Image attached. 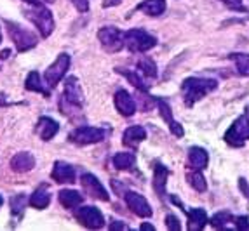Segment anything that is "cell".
<instances>
[{
    "instance_id": "obj_1",
    "label": "cell",
    "mask_w": 249,
    "mask_h": 231,
    "mask_svg": "<svg viewBox=\"0 0 249 231\" xmlns=\"http://www.w3.org/2000/svg\"><path fill=\"white\" fill-rule=\"evenodd\" d=\"M218 87V82L213 79H199V77H190L183 82L181 91H183V99L187 106H194V104L202 99L206 94H209L211 91H214Z\"/></svg>"
},
{
    "instance_id": "obj_15",
    "label": "cell",
    "mask_w": 249,
    "mask_h": 231,
    "mask_svg": "<svg viewBox=\"0 0 249 231\" xmlns=\"http://www.w3.org/2000/svg\"><path fill=\"white\" fill-rule=\"evenodd\" d=\"M157 106H159V110H160V116L164 118V122H167V125H169L171 132H173V136L183 137L185 131H183L181 124H178V122L173 118V112H171L169 103H167V101H164V99H157Z\"/></svg>"
},
{
    "instance_id": "obj_18",
    "label": "cell",
    "mask_w": 249,
    "mask_h": 231,
    "mask_svg": "<svg viewBox=\"0 0 249 231\" xmlns=\"http://www.w3.org/2000/svg\"><path fill=\"white\" fill-rule=\"evenodd\" d=\"M209 155L208 151L200 146H192L188 149V165H190L194 170H204L208 167Z\"/></svg>"
},
{
    "instance_id": "obj_2",
    "label": "cell",
    "mask_w": 249,
    "mask_h": 231,
    "mask_svg": "<svg viewBox=\"0 0 249 231\" xmlns=\"http://www.w3.org/2000/svg\"><path fill=\"white\" fill-rule=\"evenodd\" d=\"M124 46L131 52H146V50L154 49L157 46V38L154 35H150L148 32H145V30L134 28L124 33Z\"/></svg>"
},
{
    "instance_id": "obj_32",
    "label": "cell",
    "mask_w": 249,
    "mask_h": 231,
    "mask_svg": "<svg viewBox=\"0 0 249 231\" xmlns=\"http://www.w3.org/2000/svg\"><path fill=\"white\" fill-rule=\"evenodd\" d=\"M26 207V197L25 195H16V197L11 198V211L16 215H19L21 212L25 211Z\"/></svg>"
},
{
    "instance_id": "obj_5",
    "label": "cell",
    "mask_w": 249,
    "mask_h": 231,
    "mask_svg": "<svg viewBox=\"0 0 249 231\" xmlns=\"http://www.w3.org/2000/svg\"><path fill=\"white\" fill-rule=\"evenodd\" d=\"M68 68H70V54H67V52L59 54L58 58H56V61H54L53 65L46 70V73H44V79H46L47 87L54 89V87L58 85V83L63 80V77L67 75Z\"/></svg>"
},
{
    "instance_id": "obj_35",
    "label": "cell",
    "mask_w": 249,
    "mask_h": 231,
    "mask_svg": "<svg viewBox=\"0 0 249 231\" xmlns=\"http://www.w3.org/2000/svg\"><path fill=\"white\" fill-rule=\"evenodd\" d=\"M227 7L233 9V11H246V7L242 5V0H221Z\"/></svg>"
},
{
    "instance_id": "obj_11",
    "label": "cell",
    "mask_w": 249,
    "mask_h": 231,
    "mask_svg": "<svg viewBox=\"0 0 249 231\" xmlns=\"http://www.w3.org/2000/svg\"><path fill=\"white\" fill-rule=\"evenodd\" d=\"M61 101H65L67 103V106L63 103H59V106L61 108H79L82 106L84 103V98H82V91H80V83L79 80H77V77H68L67 82H65V96H63Z\"/></svg>"
},
{
    "instance_id": "obj_36",
    "label": "cell",
    "mask_w": 249,
    "mask_h": 231,
    "mask_svg": "<svg viewBox=\"0 0 249 231\" xmlns=\"http://www.w3.org/2000/svg\"><path fill=\"white\" fill-rule=\"evenodd\" d=\"M71 4L77 7V11H80V13H88L89 11V2L88 0H71Z\"/></svg>"
},
{
    "instance_id": "obj_4",
    "label": "cell",
    "mask_w": 249,
    "mask_h": 231,
    "mask_svg": "<svg viewBox=\"0 0 249 231\" xmlns=\"http://www.w3.org/2000/svg\"><path fill=\"white\" fill-rule=\"evenodd\" d=\"M108 131L101 127H89V125H84V127L75 129L70 132V141L75 145H94V143H100L107 137Z\"/></svg>"
},
{
    "instance_id": "obj_20",
    "label": "cell",
    "mask_w": 249,
    "mask_h": 231,
    "mask_svg": "<svg viewBox=\"0 0 249 231\" xmlns=\"http://www.w3.org/2000/svg\"><path fill=\"white\" fill-rule=\"evenodd\" d=\"M209 223L208 219V214H206V211L204 209H192L190 212H188V230L190 231H200L204 230V226Z\"/></svg>"
},
{
    "instance_id": "obj_37",
    "label": "cell",
    "mask_w": 249,
    "mask_h": 231,
    "mask_svg": "<svg viewBox=\"0 0 249 231\" xmlns=\"http://www.w3.org/2000/svg\"><path fill=\"white\" fill-rule=\"evenodd\" d=\"M239 186H241V191L244 193V197L249 200V184H248V181H246L244 178H241V179H239Z\"/></svg>"
},
{
    "instance_id": "obj_30",
    "label": "cell",
    "mask_w": 249,
    "mask_h": 231,
    "mask_svg": "<svg viewBox=\"0 0 249 231\" xmlns=\"http://www.w3.org/2000/svg\"><path fill=\"white\" fill-rule=\"evenodd\" d=\"M119 71H121V73H124V75H125V79H127L129 82L133 83V85L136 87L138 91L146 92V89H148V87H146L145 80H143L142 77H140V75L136 73V71H127V70H119Z\"/></svg>"
},
{
    "instance_id": "obj_31",
    "label": "cell",
    "mask_w": 249,
    "mask_h": 231,
    "mask_svg": "<svg viewBox=\"0 0 249 231\" xmlns=\"http://www.w3.org/2000/svg\"><path fill=\"white\" fill-rule=\"evenodd\" d=\"M233 221H235V219H233V215L230 214V212L223 211V212H218V214L211 219V224H213V228H221V230H223L225 224L233 223Z\"/></svg>"
},
{
    "instance_id": "obj_7",
    "label": "cell",
    "mask_w": 249,
    "mask_h": 231,
    "mask_svg": "<svg viewBox=\"0 0 249 231\" xmlns=\"http://www.w3.org/2000/svg\"><path fill=\"white\" fill-rule=\"evenodd\" d=\"M249 139V118L248 115H242L232 124V127L225 132V141L229 143L230 146H242L246 141Z\"/></svg>"
},
{
    "instance_id": "obj_14",
    "label": "cell",
    "mask_w": 249,
    "mask_h": 231,
    "mask_svg": "<svg viewBox=\"0 0 249 231\" xmlns=\"http://www.w3.org/2000/svg\"><path fill=\"white\" fill-rule=\"evenodd\" d=\"M51 176L59 184H71V182H75V169L70 164H67V162L63 160H58L54 164Z\"/></svg>"
},
{
    "instance_id": "obj_28",
    "label": "cell",
    "mask_w": 249,
    "mask_h": 231,
    "mask_svg": "<svg viewBox=\"0 0 249 231\" xmlns=\"http://www.w3.org/2000/svg\"><path fill=\"white\" fill-rule=\"evenodd\" d=\"M187 179H188V182H190L192 188H194V190H197L199 193L206 191V188H208V184H206V179H204V176H202V172H200V170H196V172L187 174Z\"/></svg>"
},
{
    "instance_id": "obj_12",
    "label": "cell",
    "mask_w": 249,
    "mask_h": 231,
    "mask_svg": "<svg viewBox=\"0 0 249 231\" xmlns=\"http://www.w3.org/2000/svg\"><path fill=\"white\" fill-rule=\"evenodd\" d=\"M124 200L131 209V212H134L138 217H152V214H154L150 203L146 202V198L143 195L136 193V191H127L124 195Z\"/></svg>"
},
{
    "instance_id": "obj_8",
    "label": "cell",
    "mask_w": 249,
    "mask_h": 231,
    "mask_svg": "<svg viewBox=\"0 0 249 231\" xmlns=\"http://www.w3.org/2000/svg\"><path fill=\"white\" fill-rule=\"evenodd\" d=\"M98 40L101 42L105 50L108 52H119L124 47V33L117 26H103L98 32Z\"/></svg>"
},
{
    "instance_id": "obj_13",
    "label": "cell",
    "mask_w": 249,
    "mask_h": 231,
    "mask_svg": "<svg viewBox=\"0 0 249 231\" xmlns=\"http://www.w3.org/2000/svg\"><path fill=\"white\" fill-rule=\"evenodd\" d=\"M115 108L122 116H133L136 113L138 104L125 89H121V91L115 92Z\"/></svg>"
},
{
    "instance_id": "obj_22",
    "label": "cell",
    "mask_w": 249,
    "mask_h": 231,
    "mask_svg": "<svg viewBox=\"0 0 249 231\" xmlns=\"http://www.w3.org/2000/svg\"><path fill=\"white\" fill-rule=\"evenodd\" d=\"M51 203V195L47 191L46 184H42L40 188L34 191V195L30 197V205L35 207V209H46Z\"/></svg>"
},
{
    "instance_id": "obj_24",
    "label": "cell",
    "mask_w": 249,
    "mask_h": 231,
    "mask_svg": "<svg viewBox=\"0 0 249 231\" xmlns=\"http://www.w3.org/2000/svg\"><path fill=\"white\" fill-rule=\"evenodd\" d=\"M136 164V155L133 151H122L117 153L113 157V167L119 170H131Z\"/></svg>"
},
{
    "instance_id": "obj_19",
    "label": "cell",
    "mask_w": 249,
    "mask_h": 231,
    "mask_svg": "<svg viewBox=\"0 0 249 231\" xmlns=\"http://www.w3.org/2000/svg\"><path fill=\"white\" fill-rule=\"evenodd\" d=\"M146 139V131L142 127V125H133V127H127L124 132V145L129 146V148H136L140 143Z\"/></svg>"
},
{
    "instance_id": "obj_9",
    "label": "cell",
    "mask_w": 249,
    "mask_h": 231,
    "mask_svg": "<svg viewBox=\"0 0 249 231\" xmlns=\"http://www.w3.org/2000/svg\"><path fill=\"white\" fill-rule=\"evenodd\" d=\"M75 217L82 226L89 228V230H101L105 226V217L96 207L86 205L80 207L79 211L75 212Z\"/></svg>"
},
{
    "instance_id": "obj_42",
    "label": "cell",
    "mask_w": 249,
    "mask_h": 231,
    "mask_svg": "<svg viewBox=\"0 0 249 231\" xmlns=\"http://www.w3.org/2000/svg\"><path fill=\"white\" fill-rule=\"evenodd\" d=\"M25 2H28L30 5H40L42 4L40 0H25Z\"/></svg>"
},
{
    "instance_id": "obj_34",
    "label": "cell",
    "mask_w": 249,
    "mask_h": 231,
    "mask_svg": "<svg viewBox=\"0 0 249 231\" xmlns=\"http://www.w3.org/2000/svg\"><path fill=\"white\" fill-rule=\"evenodd\" d=\"M233 224H235L237 230H241V231L249 230V217L248 215H239V217H235Z\"/></svg>"
},
{
    "instance_id": "obj_44",
    "label": "cell",
    "mask_w": 249,
    "mask_h": 231,
    "mask_svg": "<svg viewBox=\"0 0 249 231\" xmlns=\"http://www.w3.org/2000/svg\"><path fill=\"white\" fill-rule=\"evenodd\" d=\"M0 42H2V33H0Z\"/></svg>"
},
{
    "instance_id": "obj_23",
    "label": "cell",
    "mask_w": 249,
    "mask_h": 231,
    "mask_svg": "<svg viewBox=\"0 0 249 231\" xmlns=\"http://www.w3.org/2000/svg\"><path fill=\"white\" fill-rule=\"evenodd\" d=\"M59 202L67 209H75L84 202V197L75 190H61L59 191Z\"/></svg>"
},
{
    "instance_id": "obj_10",
    "label": "cell",
    "mask_w": 249,
    "mask_h": 231,
    "mask_svg": "<svg viewBox=\"0 0 249 231\" xmlns=\"http://www.w3.org/2000/svg\"><path fill=\"white\" fill-rule=\"evenodd\" d=\"M80 184L84 186V190H86V193L89 197L98 198L101 202H110V195H108L107 188L101 184V181L96 178L94 174H89V172L82 174L80 176Z\"/></svg>"
},
{
    "instance_id": "obj_26",
    "label": "cell",
    "mask_w": 249,
    "mask_h": 231,
    "mask_svg": "<svg viewBox=\"0 0 249 231\" xmlns=\"http://www.w3.org/2000/svg\"><path fill=\"white\" fill-rule=\"evenodd\" d=\"M25 87H26V89H28V91L40 92V94H44V96H46V98H47V96H49V91H47V89H44V85H42V79H40V75H38L37 71H30L28 77H26Z\"/></svg>"
},
{
    "instance_id": "obj_17",
    "label": "cell",
    "mask_w": 249,
    "mask_h": 231,
    "mask_svg": "<svg viewBox=\"0 0 249 231\" xmlns=\"http://www.w3.org/2000/svg\"><path fill=\"white\" fill-rule=\"evenodd\" d=\"M34 167H35V157L28 151L16 153V155L11 158V169H13L14 172H30Z\"/></svg>"
},
{
    "instance_id": "obj_6",
    "label": "cell",
    "mask_w": 249,
    "mask_h": 231,
    "mask_svg": "<svg viewBox=\"0 0 249 231\" xmlns=\"http://www.w3.org/2000/svg\"><path fill=\"white\" fill-rule=\"evenodd\" d=\"M7 30H9L11 38H13V42L16 44V49L19 50V52H25V50H30L32 47L37 46V42H38L37 35H34V33L25 28H21L16 23L7 21Z\"/></svg>"
},
{
    "instance_id": "obj_40",
    "label": "cell",
    "mask_w": 249,
    "mask_h": 231,
    "mask_svg": "<svg viewBox=\"0 0 249 231\" xmlns=\"http://www.w3.org/2000/svg\"><path fill=\"white\" fill-rule=\"evenodd\" d=\"M142 231H155V226L154 224L145 223V224H142Z\"/></svg>"
},
{
    "instance_id": "obj_43",
    "label": "cell",
    "mask_w": 249,
    "mask_h": 231,
    "mask_svg": "<svg viewBox=\"0 0 249 231\" xmlns=\"http://www.w3.org/2000/svg\"><path fill=\"white\" fill-rule=\"evenodd\" d=\"M2 203H4V198H2V195H0V207H2Z\"/></svg>"
},
{
    "instance_id": "obj_29",
    "label": "cell",
    "mask_w": 249,
    "mask_h": 231,
    "mask_svg": "<svg viewBox=\"0 0 249 231\" xmlns=\"http://www.w3.org/2000/svg\"><path fill=\"white\" fill-rule=\"evenodd\" d=\"M138 70H142V73L145 77H150V79H155L157 77V65H155L154 59L150 58H143L142 61L138 63Z\"/></svg>"
},
{
    "instance_id": "obj_16",
    "label": "cell",
    "mask_w": 249,
    "mask_h": 231,
    "mask_svg": "<svg viewBox=\"0 0 249 231\" xmlns=\"http://www.w3.org/2000/svg\"><path fill=\"white\" fill-rule=\"evenodd\" d=\"M59 131V124L51 116H40L37 124V134L42 141H51Z\"/></svg>"
},
{
    "instance_id": "obj_25",
    "label": "cell",
    "mask_w": 249,
    "mask_h": 231,
    "mask_svg": "<svg viewBox=\"0 0 249 231\" xmlns=\"http://www.w3.org/2000/svg\"><path fill=\"white\" fill-rule=\"evenodd\" d=\"M169 176V170L164 165H157L154 170V190L157 191L159 197H164L166 193V181Z\"/></svg>"
},
{
    "instance_id": "obj_41",
    "label": "cell",
    "mask_w": 249,
    "mask_h": 231,
    "mask_svg": "<svg viewBox=\"0 0 249 231\" xmlns=\"http://www.w3.org/2000/svg\"><path fill=\"white\" fill-rule=\"evenodd\" d=\"M9 54H11V49H5L0 52V59H7L9 58Z\"/></svg>"
},
{
    "instance_id": "obj_3",
    "label": "cell",
    "mask_w": 249,
    "mask_h": 231,
    "mask_svg": "<svg viewBox=\"0 0 249 231\" xmlns=\"http://www.w3.org/2000/svg\"><path fill=\"white\" fill-rule=\"evenodd\" d=\"M25 14H26V17H28L35 26H37L38 32H40V35L44 38H47L51 33H53L54 19H53V14H51V11L47 7H44L42 4L34 5V7L28 9Z\"/></svg>"
},
{
    "instance_id": "obj_21",
    "label": "cell",
    "mask_w": 249,
    "mask_h": 231,
    "mask_svg": "<svg viewBox=\"0 0 249 231\" xmlns=\"http://www.w3.org/2000/svg\"><path fill=\"white\" fill-rule=\"evenodd\" d=\"M136 11H143L146 16H160L166 11V2L164 0H143L136 7Z\"/></svg>"
},
{
    "instance_id": "obj_38",
    "label": "cell",
    "mask_w": 249,
    "mask_h": 231,
    "mask_svg": "<svg viewBox=\"0 0 249 231\" xmlns=\"http://www.w3.org/2000/svg\"><path fill=\"white\" fill-rule=\"evenodd\" d=\"M110 230L112 231H121V230H127V226L122 223H119V221H115L113 224H110Z\"/></svg>"
},
{
    "instance_id": "obj_33",
    "label": "cell",
    "mask_w": 249,
    "mask_h": 231,
    "mask_svg": "<svg viewBox=\"0 0 249 231\" xmlns=\"http://www.w3.org/2000/svg\"><path fill=\"white\" fill-rule=\"evenodd\" d=\"M166 224H167V230H171V231H179V230H181L179 219L176 217V215H173V214H169L166 217Z\"/></svg>"
},
{
    "instance_id": "obj_39",
    "label": "cell",
    "mask_w": 249,
    "mask_h": 231,
    "mask_svg": "<svg viewBox=\"0 0 249 231\" xmlns=\"http://www.w3.org/2000/svg\"><path fill=\"white\" fill-rule=\"evenodd\" d=\"M122 0H105L103 2V7H113V5H119Z\"/></svg>"
},
{
    "instance_id": "obj_27",
    "label": "cell",
    "mask_w": 249,
    "mask_h": 231,
    "mask_svg": "<svg viewBox=\"0 0 249 231\" xmlns=\"http://www.w3.org/2000/svg\"><path fill=\"white\" fill-rule=\"evenodd\" d=\"M232 61H235V66H237V71L244 77H249V54H244V52H233L230 56Z\"/></svg>"
}]
</instances>
